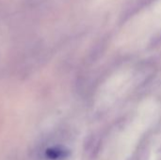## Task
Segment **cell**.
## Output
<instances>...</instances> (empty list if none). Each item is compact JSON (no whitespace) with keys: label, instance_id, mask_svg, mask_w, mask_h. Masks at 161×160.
Wrapping results in <instances>:
<instances>
[{"label":"cell","instance_id":"cell-1","mask_svg":"<svg viewBox=\"0 0 161 160\" xmlns=\"http://www.w3.org/2000/svg\"><path fill=\"white\" fill-rule=\"evenodd\" d=\"M47 157L53 159H58L64 156H66V152L61 149V148H50L47 153H46Z\"/></svg>","mask_w":161,"mask_h":160}]
</instances>
